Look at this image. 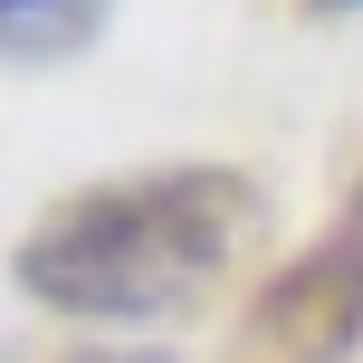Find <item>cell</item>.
<instances>
[{
    "label": "cell",
    "instance_id": "obj_1",
    "mask_svg": "<svg viewBox=\"0 0 363 363\" xmlns=\"http://www.w3.org/2000/svg\"><path fill=\"white\" fill-rule=\"evenodd\" d=\"M268 220L258 182L220 163H172V172H125L96 191L57 201L29 239H19L10 277L57 315H106V325H153L182 315L220 287L249 230Z\"/></svg>",
    "mask_w": 363,
    "mask_h": 363
},
{
    "label": "cell",
    "instance_id": "obj_2",
    "mask_svg": "<svg viewBox=\"0 0 363 363\" xmlns=\"http://www.w3.org/2000/svg\"><path fill=\"white\" fill-rule=\"evenodd\" d=\"M354 335H363V239L296 258L249 315L258 363H335V354H354Z\"/></svg>",
    "mask_w": 363,
    "mask_h": 363
},
{
    "label": "cell",
    "instance_id": "obj_3",
    "mask_svg": "<svg viewBox=\"0 0 363 363\" xmlns=\"http://www.w3.org/2000/svg\"><path fill=\"white\" fill-rule=\"evenodd\" d=\"M0 10H10V19H38V10H48V0H0Z\"/></svg>",
    "mask_w": 363,
    "mask_h": 363
},
{
    "label": "cell",
    "instance_id": "obj_4",
    "mask_svg": "<svg viewBox=\"0 0 363 363\" xmlns=\"http://www.w3.org/2000/svg\"><path fill=\"white\" fill-rule=\"evenodd\" d=\"M96 363H125V354H96Z\"/></svg>",
    "mask_w": 363,
    "mask_h": 363
}]
</instances>
